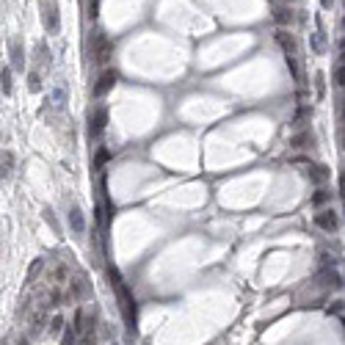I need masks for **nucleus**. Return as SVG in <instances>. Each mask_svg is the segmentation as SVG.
Here are the masks:
<instances>
[{
	"label": "nucleus",
	"instance_id": "obj_1",
	"mask_svg": "<svg viewBox=\"0 0 345 345\" xmlns=\"http://www.w3.org/2000/svg\"><path fill=\"white\" fill-rule=\"evenodd\" d=\"M116 80H119V75H116L113 69H105V72L99 75L97 86H94V94H97V97L108 94V91H110V89H113V86H116Z\"/></svg>",
	"mask_w": 345,
	"mask_h": 345
},
{
	"label": "nucleus",
	"instance_id": "obj_2",
	"mask_svg": "<svg viewBox=\"0 0 345 345\" xmlns=\"http://www.w3.org/2000/svg\"><path fill=\"white\" fill-rule=\"evenodd\" d=\"M315 224H318L320 229H326V232H334L337 226H340V218H337L331 210H320V213H315Z\"/></svg>",
	"mask_w": 345,
	"mask_h": 345
},
{
	"label": "nucleus",
	"instance_id": "obj_3",
	"mask_svg": "<svg viewBox=\"0 0 345 345\" xmlns=\"http://www.w3.org/2000/svg\"><path fill=\"white\" fill-rule=\"evenodd\" d=\"M110 52H113V44H110V39L105 36H94V61H108Z\"/></svg>",
	"mask_w": 345,
	"mask_h": 345
},
{
	"label": "nucleus",
	"instance_id": "obj_4",
	"mask_svg": "<svg viewBox=\"0 0 345 345\" xmlns=\"http://www.w3.org/2000/svg\"><path fill=\"white\" fill-rule=\"evenodd\" d=\"M273 20L279 22V25H293L296 22V11H293V6H284V3H279L276 9H273Z\"/></svg>",
	"mask_w": 345,
	"mask_h": 345
},
{
	"label": "nucleus",
	"instance_id": "obj_5",
	"mask_svg": "<svg viewBox=\"0 0 345 345\" xmlns=\"http://www.w3.org/2000/svg\"><path fill=\"white\" fill-rule=\"evenodd\" d=\"M276 42L282 44V50L288 52V55H296V50H298V42H296V36L290 31H284V28H279L276 31Z\"/></svg>",
	"mask_w": 345,
	"mask_h": 345
},
{
	"label": "nucleus",
	"instance_id": "obj_6",
	"mask_svg": "<svg viewBox=\"0 0 345 345\" xmlns=\"http://www.w3.org/2000/svg\"><path fill=\"white\" fill-rule=\"evenodd\" d=\"M9 50H11V67H14L17 72H22V67H25V52L20 47V39H11Z\"/></svg>",
	"mask_w": 345,
	"mask_h": 345
},
{
	"label": "nucleus",
	"instance_id": "obj_7",
	"mask_svg": "<svg viewBox=\"0 0 345 345\" xmlns=\"http://www.w3.org/2000/svg\"><path fill=\"white\" fill-rule=\"evenodd\" d=\"M42 11H44L42 20H44V25H47V31H50V33H55V31H58V6L50 0V6H47V9L42 6Z\"/></svg>",
	"mask_w": 345,
	"mask_h": 345
},
{
	"label": "nucleus",
	"instance_id": "obj_8",
	"mask_svg": "<svg viewBox=\"0 0 345 345\" xmlns=\"http://www.w3.org/2000/svg\"><path fill=\"white\" fill-rule=\"evenodd\" d=\"M11 171H14V152L6 149L3 155H0V177L9 180V177H11Z\"/></svg>",
	"mask_w": 345,
	"mask_h": 345
},
{
	"label": "nucleus",
	"instance_id": "obj_9",
	"mask_svg": "<svg viewBox=\"0 0 345 345\" xmlns=\"http://www.w3.org/2000/svg\"><path fill=\"white\" fill-rule=\"evenodd\" d=\"M69 224H72V229L78 232V235H83V232H86V221H83V210H80V207L69 210Z\"/></svg>",
	"mask_w": 345,
	"mask_h": 345
},
{
	"label": "nucleus",
	"instance_id": "obj_10",
	"mask_svg": "<svg viewBox=\"0 0 345 345\" xmlns=\"http://www.w3.org/2000/svg\"><path fill=\"white\" fill-rule=\"evenodd\" d=\"M304 177L312 180V183H326V180H329V171H326V166H309L307 171H304Z\"/></svg>",
	"mask_w": 345,
	"mask_h": 345
},
{
	"label": "nucleus",
	"instance_id": "obj_11",
	"mask_svg": "<svg viewBox=\"0 0 345 345\" xmlns=\"http://www.w3.org/2000/svg\"><path fill=\"white\" fill-rule=\"evenodd\" d=\"M0 89H3V94H11V69L9 67L0 69Z\"/></svg>",
	"mask_w": 345,
	"mask_h": 345
},
{
	"label": "nucleus",
	"instance_id": "obj_12",
	"mask_svg": "<svg viewBox=\"0 0 345 345\" xmlns=\"http://www.w3.org/2000/svg\"><path fill=\"white\" fill-rule=\"evenodd\" d=\"M28 89H31V91H39V89H42V83H39V75H36V72L28 75Z\"/></svg>",
	"mask_w": 345,
	"mask_h": 345
},
{
	"label": "nucleus",
	"instance_id": "obj_13",
	"mask_svg": "<svg viewBox=\"0 0 345 345\" xmlns=\"http://www.w3.org/2000/svg\"><path fill=\"white\" fill-rule=\"evenodd\" d=\"M102 127H105V110L99 108L97 113H94V130L99 133V130H102Z\"/></svg>",
	"mask_w": 345,
	"mask_h": 345
},
{
	"label": "nucleus",
	"instance_id": "obj_14",
	"mask_svg": "<svg viewBox=\"0 0 345 345\" xmlns=\"http://www.w3.org/2000/svg\"><path fill=\"white\" fill-rule=\"evenodd\" d=\"M329 199H331L329 191H318V194L312 196V204H323V202H329Z\"/></svg>",
	"mask_w": 345,
	"mask_h": 345
},
{
	"label": "nucleus",
	"instance_id": "obj_15",
	"mask_svg": "<svg viewBox=\"0 0 345 345\" xmlns=\"http://www.w3.org/2000/svg\"><path fill=\"white\" fill-rule=\"evenodd\" d=\"M334 78H337V83H340V86H342V89H345V64H342V67H337V72H334Z\"/></svg>",
	"mask_w": 345,
	"mask_h": 345
},
{
	"label": "nucleus",
	"instance_id": "obj_16",
	"mask_svg": "<svg viewBox=\"0 0 345 345\" xmlns=\"http://www.w3.org/2000/svg\"><path fill=\"white\" fill-rule=\"evenodd\" d=\"M61 323H64L61 318H55V320H52V326H50V334H55V331H61Z\"/></svg>",
	"mask_w": 345,
	"mask_h": 345
},
{
	"label": "nucleus",
	"instance_id": "obj_17",
	"mask_svg": "<svg viewBox=\"0 0 345 345\" xmlns=\"http://www.w3.org/2000/svg\"><path fill=\"white\" fill-rule=\"evenodd\" d=\"M320 3H323V9H329V6H331V0H320Z\"/></svg>",
	"mask_w": 345,
	"mask_h": 345
},
{
	"label": "nucleus",
	"instance_id": "obj_18",
	"mask_svg": "<svg viewBox=\"0 0 345 345\" xmlns=\"http://www.w3.org/2000/svg\"><path fill=\"white\" fill-rule=\"evenodd\" d=\"M340 47H342V61H345V39H342V44H340Z\"/></svg>",
	"mask_w": 345,
	"mask_h": 345
},
{
	"label": "nucleus",
	"instance_id": "obj_19",
	"mask_svg": "<svg viewBox=\"0 0 345 345\" xmlns=\"http://www.w3.org/2000/svg\"><path fill=\"white\" fill-rule=\"evenodd\" d=\"M273 3H279V0H273ZM288 3H293V0H284V6H288Z\"/></svg>",
	"mask_w": 345,
	"mask_h": 345
},
{
	"label": "nucleus",
	"instance_id": "obj_20",
	"mask_svg": "<svg viewBox=\"0 0 345 345\" xmlns=\"http://www.w3.org/2000/svg\"><path fill=\"white\" fill-rule=\"evenodd\" d=\"M17 345H28V340H20V342H17Z\"/></svg>",
	"mask_w": 345,
	"mask_h": 345
},
{
	"label": "nucleus",
	"instance_id": "obj_21",
	"mask_svg": "<svg viewBox=\"0 0 345 345\" xmlns=\"http://www.w3.org/2000/svg\"><path fill=\"white\" fill-rule=\"evenodd\" d=\"M342 116H345V108H342Z\"/></svg>",
	"mask_w": 345,
	"mask_h": 345
},
{
	"label": "nucleus",
	"instance_id": "obj_22",
	"mask_svg": "<svg viewBox=\"0 0 345 345\" xmlns=\"http://www.w3.org/2000/svg\"><path fill=\"white\" fill-rule=\"evenodd\" d=\"M342 28H345V20H342Z\"/></svg>",
	"mask_w": 345,
	"mask_h": 345
}]
</instances>
